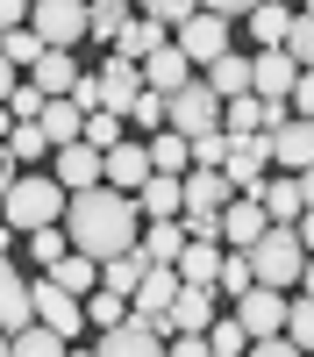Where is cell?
Here are the masks:
<instances>
[{"label":"cell","mask_w":314,"mask_h":357,"mask_svg":"<svg viewBox=\"0 0 314 357\" xmlns=\"http://www.w3.org/2000/svg\"><path fill=\"white\" fill-rule=\"evenodd\" d=\"M65 236H72L79 257L114 264V257H129V250L143 243V215H136L129 193L93 186V193H72V207H65Z\"/></svg>","instance_id":"cell-1"},{"label":"cell","mask_w":314,"mask_h":357,"mask_svg":"<svg viewBox=\"0 0 314 357\" xmlns=\"http://www.w3.org/2000/svg\"><path fill=\"white\" fill-rule=\"evenodd\" d=\"M65 207H72V193L57 186V178L29 172V178H15V193L0 200V222L15 236H36V229H65Z\"/></svg>","instance_id":"cell-2"},{"label":"cell","mask_w":314,"mask_h":357,"mask_svg":"<svg viewBox=\"0 0 314 357\" xmlns=\"http://www.w3.org/2000/svg\"><path fill=\"white\" fill-rule=\"evenodd\" d=\"M243 257H250L257 286H272V293H293V286H300V272H307L300 229H265V243H257V250H243Z\"/></svg>","instance_id":"cell-3"},{"label":"cell","mask_w":314,"mask_h":357,"mask_svg":"<svg viewBox=\"0 0 314 357\" xmlns=\"http://www.w3.org/2000/svg\"><path fill=\"white\" fill-rule=\"evenodd\" d=\"M29 29L43 36V50H79L93 36V8H86V0H36V8H29Z\"/></svg>","instance_id":"cell-4"},{"label":"cell","mask_w":314,"mask_h":357,"mask_svg":"<svg viewBox=\"0 0 314 357\" xmlns=\"http://www.w3.org/2000/svg\"><path fill=\"white\" fill-rule=\"evenodd\" d=\"M171 43L186 50V65H193V72H207V65H221V57L236 50V43H228V22H221L214 8H200V15L179 29V36H171Z\"/></svg>","instance_id":"cell-5"},{"label":"cell","mask_w":314,"mask_h":357,"mask_svg":"<svg viewBox=\"0 0 314 357\" xmlns=\"http://www.w3.org/2000/svg\"><path fill=\"white\" fill-rule=\"evenodd\" d=\"M171 136H186V143H200V136H221V100L207 93V79L200 86H186L179 100H171V122H164Z\"/></svg>","instance_id":"cell-6"},{"label":"cell","mask_w":314,"mask_h":357,"mask_svg":"<svg viewBox=\"0 0 314 357\" xmlns=\"http://www.w3.org/2000/svg\"><path fill=\"white\" fill-rule=\"evenodd\" d=\"M29 301H36V321H43V329L50 336H79L86 329V301H72V293L65 286H50V279H29Z\"/></svg>","instance_id":"cell-7"},{"label":"cell","mask_w":314,"mask_h":357,"mask_svg":"<svg viewBox=\"0 0 314 357\" xmlns=\"http://www.w3.org/2000/svg\"><path fill=\"white\" fill-rule=\"evenodd\" d=\"M285 314H293V301H285V293H272V286H257V293H243V301H236V321L250 329V343L285 336Z\"/></svg>","instance_id":"cell-8"},{"label":"cell","mask_w":314,"mask_h":357,"mask_svg":"<svg viewBox=\"0 0 314 357\" xmlns=\"http://www.w3.org/2000/svg\"><path fill=\"white\" fill-rule=\"evenodd\" d=\"M143 93H150V86H143V65H129V57H107V65H100V107H107V114H122V122H129Z\"/></svg>","instance_id":"cell-9"},{"label":"cell","mask_w":314,"mask_h":357,"mask_svg":"<svg viewBox=\"0 0 314 357\" xmlns=\"http://www.w3.org/2000/svg\"><path fill=\"white\" fill-rule=\"evenodd\" d=\"M36 329V301H29V279L15 272V257L0 250V336H22Z\"/></svg>","instance_id":"cell-10"},{"label":"cell","mask_w":314,"mask_h":357,"mask_svg":"<svg viewBox=\"0 0 314 357\" xmlns=\"http://www.w3.org/2000/svg\"><path fill=\"white\" fill-rule=\"evenodd\" d=\"M265 165H272V136H228V186L236 193H257L265 186Z\"/></svg>","instance_id":"cell-11"},{"label":"cell","mask_w":314,"mask_h":357,"mask_svg":"<svg viewBox=\"0 0 314 357\" xmlns=\"http://www.w3.org/2000/svg\"><path fill=\"white\" fill-rule=\"evenodd\" d=\"M179 293H186V279L171 272V264H150V279L136 286V301H129V314H136V321H150V329H157V321L171 314V301H179Z\"/></svg>","instance_id":"cell-12"},{"label":"cell","mask_w":314,"mask_h":357,"mask_svg":"<svg viewBox=\"0 0 314 357\" xmlns=\"http://www.w3.org/2000/svg\"><path fill=\"white\" fill-rule=\"evenodd\" d=\"M272 165L285 172V178H300V172H314V122H278L272 129Z\"/></svg>","instance_id":"cell-13"},{"label":"cell","mask_w":314,"mask_h":357,"mask_svg":"<svg viewBox=\"0 0 314 357\" xmlns=\"http://www.w3.org/2000/svg\"><path fill=\"white\" fill-rule=\"evenodd\" d=\"M214 321H221V314H214V293H200V286H186L179 301H171V314L157 321V336H207Z\"/></svg>","instance_id":"cell-14"},{"label":"cell","mask_w":314,"mask_h":357,"mask_svg":"<svg viewBox=\"0 0 314 357\" xmlns=\"http://www.w3.org/2000/svg\"><path fill=\"white\" fill-rule=\"evenodd\" d=\"M57 186H65V193H93V186H107V158L93 151V143L57 151Z\"/></svg>","instance_id":"cell-15"},{"label":"cell","mask_w":314,"mask_h":357,"mask_svg":"<svg viewBox=\"0 0 314 357\" xmlns=\"http://www.w3.org/2000/svg\"><path fill=\"white\" fill-rule=\"evenodd\" d=\"M250 200L265 207V222H272V229H300V215H307V200H300V178H285V172H278V178H265V186H257Z\"/></svg>","instance_id":"cell-16"},{"label":"cell","mask_w":314,"mask_h":357,"mask_svg":"<svg viewBox=\"0 0 314 357\" xmlns=\"http://www.w3.org/2000/svg\"><path fill=\"white\" fill-rule=\"evenodd\" d=\"M250 65H257V100H272V107H285V100H293V86H300V65H293L285 50H257Z\"/></svg>","instance_id":"cell-17"},{"label":"cell","mask_w":314,"mask_h":357,"mask_svg":"<svg viewBox=\"0 0 314 357\" xmlns=\"http://www.w3.org/2000/svg\"><path fill=\"white\" fill-rule=\"evenodd\" d=\"M265 229H272V222H265V207H257L250 193L221 207V243H228V250H257V243H265Z\"/></svg>","instance_id":"cell-18"},{"label":"cell","mask_w":314,"mask_h":357,"mask_svg":"<svg viewBox=\"0 0 314 357\" xmlns=\"http://www.w3.org/2000/svg\"><path fill=\"white\" fill-rule=\"evenodd\" d=\"M150 178H157V172H150V143H122V151H107V186H114V193L136 200Z\"/></svg>","instance_id":"cell-19"},{"label":"cell","mask_w":314,"mask_h":357,"mask_svg":"<svg viewBox=\"0 0 314 357\" xmlns=\"http://www.w3.org/2000/svg\"><path fill=\"white\" fill-rule=\"evenodd\" d=\"M143 86H150V93H164V100H179L186 86H200V79H193V65H186V50H179V43H164L150 65H143Z\"/></svg>","instance_id":"cell-20"},{"label":"cell","mask_w":314,"mask_h":357,"mask_svg":"<svg viewBox=\"0 0 314 357\" xmlns=\"http://www.w3.org/2000/svg\"><path fill=\"white\" fill-rule=\"evenodd\" d=\"M93 350L100 357H164V336L150 329V321H122V329H114V336H93Z\"/></svg>","instance_id":"cell-21"},{"label":"cell","mask_w":314,"mask_h":357,"mask_svg":"<svg viewBox=\"0 0 314 357\" xmlns=\"http://www.w3.org/2000/svg\"><path fill=\"white\" fill-rule=\"evenodd\" d=\"M207 93H214L221 107H228V100H243V93H257V65H250L243 50H228L221 65H207Z\"/></svg>","instance_id":"cell-22"},{"label":"cell","mask_w":314,"mask_h":357,"mask_svg":"<svg viewBox=\"0 0 314 357\" xmlns=\"http://www.w3.org/2000/svg\"><path fill=\"white\" fill-rule=\"evenodd\" d=\"M79 79H86V72L72 65V50H50V57H43V65H36V72H29V86H36V93H43V100H72V93H79Z\"/></svg>","instance_id":"cell-23"},{"label":"cell","mask_w":314,"mask_h":357,"mask_svg":"<svg viewBox=\"0 0 314 357\" xmlns=\"http://www.w3.org/2000/svg\"><path fill=\"white\" fill-rule=\"evenodd\" d=\"M228 200H243L228 186V172H186V215H221Z\"/></svg>","instance_id":"cell-24"},{"label":"cell","mask_w":314,"mask_h":357,"mask_svg":"<svg viewBox=\"0 0 314 357\" xmlns=\"http://www.w3.org/2000/svg\"><path fill=\"white\" fill-rule=\"evenodd\" d=\"M293 22H300V8H250V15H243V36H250L257 50H285Z\"/></svg>","instance_id":"cell-25"},{"label":"cell","mask_w":314,"mask_h":357,"mask_svg":"<svg viewBox=\"0 0 314 357\" xmlns=\"http://www.w3.org/2000/svg\"><path fill=\"white\" fill-rule=\"evenodd\" d=\"M136 215L143 222H179L186 215V178H150V186L136 193Z\"/></svg>","instance_id":"cell-26"},{"label":"cell","mask_w":314,"mask_h":357,"mask_svg":"<svg viewBox=\"0 0 314 357\" xmlns=\"http://www.w3.org/2000/svg\"><path fill=\"white\" fill-rule=\"evenodd\" d=\"M221 257H228L221 243H186L179 279H186V286H200V293H214V286H221Z\"/></svg>","instance_id":"cell-27"},{"label":"cell","mask_w":314,"mask_h":357,"mask_svg":"<svg viewBox=\"0 0 314 357\" xmlns=\"http://www.w3.org/2000/svg\"><path fill=\"white\" fill-rule=\"evenodd\" d=\"M143 257L179 272V257H186V222H143Z\"/></svg>","instance_id":"cell-28"},{"label":"cell","mask_w":314,"mask_h":357,"mask_svg":"<svg viewBox=\"0 0 314 357\" xmlns=\"http://www.w3.org/2000/svg\"><path fill=\"white\" fill-rule=\"evenodd\" d=\"M43 279H50V286H65L72 301H93V293H100V264H93V257H65V264H50Z\"/></svg>","instance_id":"cell-29"},{"label":"cell","mask_w":314,"mask_h":357,"mask_svg":"<svg viewBox=\"0 0 314 357\" xmlns=\"http://www.w3.org/2000/svg\"><path fill=\"white\" fill-rule=\"evenodd\" d=\"M150 279V257H143V243L129 250V257H114V264H100V286L107 293H122V301H136V286Z\"/></svg>","instance_id":"cell-30"},{"label":"cell","mask_w":314,"mask_h":357,"mask_svg":"<svg viewBox=\"0 0 314 357\" xmlns=\"http://www.w3.org/2000/svg\"><path fill=\"white\" fill-rule=\"evenodd\" d=\"M43 136H50V151H72V143H86V114L72 100H50L43 107Z\"/></svg>","instance_id":"cell-31"},{"label":"cell","mask_w":314,"mask_h":357,"mask_svg":"<svg viewBox=\"0 0 314 357\" xmlns=\"http://www.w3.org/2000/svg\"><path fill=\"white\" fill-rule=\"evenodd\" d=\"M150 172H157V178H186V172H193V143L171 136V129L150 136Z\"/></svg>","instance_id":"cell-32"},{"label":"cell","mask_w":314,"mask_h":357,"mask_svg":"<svg viewBox=\"0 0 314 357\" xmlns=\"http://www.w3.org/2000/svg\"><path fill=\"white\" fill-rule=\"evenodd\" d=\"M164 43H171V36H164V29L136 15V29H129V36H122V43H114V57H129V65H150V57H157Z\"/></svg>","instance_id":"cell-33"},{"label":"cell","mask_w":314,"mask_h":357,"mask_svg":"<svg viewBox=\"0 0 314 357\" xmlns=\"http://www.w3.org/2000/svg\"><path fill=\"white\" fill-rule=\"evenodd\" d=\"M122 321H129V301H122V293H93V301H86V329H93V336H114V329H122Z\"/></svg>","instance_id":"cell-34"},{"label":"cell","mask_w":314,"mask_h":357,"mask_svg":"<svg viewBox=\"0 0 314 357\" xmlns=\"http://www.w3.org/2000/svg\"><path fill=\"white\" fill-rule=\"evenodd\" d=\"M129 29H136L129 0H93V43H122Z\"/></svg>","instance_id":"cell-35"},{"label":"cell","mask_w":314,"mask_h":357,"mask_svg":"<svg viewBox=\"0 0 314 357\" xmlns=\"http://www.w3.org/2000/svg\"><path fill=\"white\" fill-rule=\"evenodd\" d=\"M8 158H15V165L57 158V151H50V136H43V122H15V136H8Z\"/></svg>","instance_id":"cell-36"},{"label":"cell","mask_w":314,"mask_h":357,"mask_svg":"<svg viewBox=\"0 0 314 357\" xmlns=\"http://www.w3.org/2000/svg\"><path fill=\"white\" fill-rule=\"evenodd\" d=\"M0 57H8V65H15V72H36V65H43V57H50V50H43V36H36V29H15V36H8V43H0Z\"/></svg>","instance_id":"cell-37"},{"label":"cell","mask_w":314,"mask_h":357,"mask_svg":"<svg viewBox=\"0 0 314 357\" xmlns=\"http://www.w3.org/2000/svg\"><path fill=\"white\" fill-rule=\"evenodd\" d=\"M207 350H214V357H250V329H243L236 314H221L214 329H207Z\"/></svg>","instance_id":"cell-38"},{"label":"cell","mask_w":314,"mask_h":357,"mask_svg":"<svg viewBox=\"0 0 314 357\" xmlns=\"http://www.w3.org/2000/svg\"><path fill=\"white\" fill-rule=\"evenodd\" d=\"M285 343L314 357V301H307V293H293V314H285Z\"/></svg>","instance_id":"cell-39"},{"label":"cell","mask_w":314,"mask_h":357,"mask_svg":"<svg viewBox=\"0 0 314 357\" xmlns=\"http://www.w3.org/2000/svg\"><path fill=\"white\" fill-rule=\"evenodd\" d=\"M122 129H129V122H122V114H107V107H100V114H86V143H93L100 158H107V151H122Z\"/></svg>","instance_id":"cell-40"},{"label":"cell","mask_w":314,"mask_h":357,"mask_svg":"<svg viewBox=\"0 0 314 357\" xmlns=\"http://www.w3.org/2000/svg\"><path fill=\"white\" fill-rule=\"evenodd\" d=\"M15 357H72V343H65V336H50L43 321H36V329H22V336H15Z\"/></svg>","instance_id":"cell-41"},{"label":"cell","mask_w":314,"mask_h":357,"mask_svg":"<svg viewBox=\"0 0 314 357\" xmlns=\"http://www.w3.org/2000/svg\"><path fill=\"white\" fill-rule=\"evenodd\" d=\"M29 257L50 272V264H65V257H72V236H65V229H36V236H29Z\"/></svg>","instance_id":"cell-42"},{"label":"cell","mask_w":314,"mask_h":357,"mask_svg":"<svg viewBox=\"0 0 314 357\" xmlns=\"http://www.w3.org/2000/svg\"><path fill=\"white\" fill-rule=\"evenodd\" d=\"M221 293H228V301L257 293V272H250V257H243V250H228V257H221Z\"/></svg>","instance_id":"cell-43"},{"label":"cell","mask_w":314,"mask_h":357,"mask_svg":"<svg viewBox=\"0 0 314 357\" xmlns=\"http://www.w3.org/2000/svg\"><path fill=\"white\" fill-rule=\"evenodd\" d=\"M129 122H136L143 136H164V122H171V100H164V93H143V100H136V114H129Z\"/></svg>","instance_id":"cell-44"},{"label":"cell","mask_w":314,"mask_h":357,"mask_svg":"<svg viewBox=\"0 0 314 357\" xmlns=\"http://www.w3.org/2000/svg\"><path fill=\"white\" fill-rule=\"evenodd\" d=\"M200 8H193V0H150V8H143V22H157V29H186Z\"/></svg>","instance_id":"cell-45"},{"label":"cell","mask_w":314,"mask_h":357,"mask_svg":"<svg viewBox=\"0 0 314 357\" xmlns=\"http://www.w3.org/2000/svg\"><path fill=\"white\" fill-rule=\"evenodd\" d=\"M285 57H293L300 72H314V15H300V22H293V36H285Z\"/></svg>","instance_id":"cell-46"},{"label":"cell","mask_w":314,"mask_h":357,"mask_svg":"<svg viewBox=\"0 0 314 357\" xmlns=\"http://www.w3.org/2000/svg\"><path fill=\"white\" fill-rule=\"evenodd\" d=\"M221 165H228V129H221V136H200V143H193V172H221Z\"/></svg>","instance_id":"cell-47"},{"label":"cell","mask_w":314,"mask_h":357,"mask_svg":"<svg viewBox=\"0 0 314 357\" xmlns=\"http://www.w3.org/2000/svg\"><path fill=\"white\" fill-rule=\"evenodd\" d=\"M43 107H50V100H43L36 86H29V79L15 86V100H8V114H15V122H43Z\"/></svg>","instance_id":"cell-48"},{"label":"cell","mask_w":314,"mask_h":357,"mask_svg":"<svg viewBox=\"0 0 314 357\" xmlns=\"http://www.w3.org/2000/svg\"><path fill=\"white\" fill-rule=\"evenodd\" d=\"M186 222V243H221V215H179Z\"/></svg>","instance_id":"cell-49"},{"label":"cell","mask_w":314,"mask_h":357,"mask_svg":"<svg viewBox=\"0 0 314 357\" xmlns=\"http://www.w3.org/2000/svg\"><path fill=\"white\" fill-rule=\"evenodd\" d=\"M285 107H293L300 122H314V72H300V86H293V100H285Z\"/></svg>","instance_id":"cell-50"},{"label":"cell","mask_w":314,"mask_h":357,"mask_svg":"<svg viewBox=\"0 0 314 357\" xmlns=\"http://www.w3.org/2000/svg\"><path fill=\"white\" fill-rule=\"evenodd\" d=\"M15 29H29V8H22V0H0V43H8Z\"/></svg>","instance_id":"cell-51"},{"label":"cell","mask_w":314,"mask_h":357,"mask_svg":"<svg viewBox=\"0 0 314 357\" xmlns=\"http://www.w3.org/2000/svg\"><path fill=\"white\" fill-rule=\"evenodd\" d=\"M164 357H214V350H207V336H179V343H171Z\"/></svg>","instance_id":"cell-52"},{"label":"cell","mask_w":314,"mask_h":357,"mask_svg":"<svg viewBox=\"0 0 314 357\" xmlns=\"http://www.w3.org/2000/svg\"><path fill=\"white\" fill-rule=\"evenodd\" d=\"M250 357H307V350H293L285 336H272V343H250Z\"/></svg>","instance_id":"cell-53"},{"label":"cell","mask_w":314,"mask_h":357,"mask_svg":"<svg viewBox=\"0 0 314 357\" xmlns=\"http://www.w3.org/2000/svg\"><path fill=\"white\" fill-rule=\"evenodd\" d=\"M15 86H22V72L8 65V57H0V107H8V100H15Z\"/></svg>","instance_id":"cell-54"},{"label":"cell","mask_w":314,"mask_h":357,"mask_svg":"<svg viewBox=\"0 0 314 357\" xmlns=\"http://www.w3.org/2000/svg\"><path fill=\"white\" fill-rule=\"evenodd\" d=\"M15 193V158H8V143H0V200Z\"/></svg>","instance_id":"cell-55"},{"label":"cell","mask_w":314,"mask_h":357,"mask_svg":"<svg viewBox=\"0 0 314 357\" xmlns=\"http://www.w3.org/2000/svg\"><path fill=\"white\" fill-rule=\"evenodd\" d=\"M300 250L314 257V207H307V215H300Z\"/></svg>","instance_id":"cell-56"},{"label":"cell","mask_w":314,"mask_h":357,"mask_svg":"<svg viewBox=\"0 0 314 357\" xmlns=\"http://www.w3.org/2000/svg\"><path fill=\"white\" fill-rule=\"evenodd\" d=\"M300 293H307V301H314V257H307V272H300Z\"/></svg>","instance_id":"cell-57"},{"label":"cell","mask_w":314,"mask_h":357,"mask_svg":"<svg viewBox=\"0 0 314 357\" xmlns=\"http://www.w3.org/2000/svg\"><path fill=\"white\" fill-rule=\"evenodd\" d=\"M300 200H307V207H314V172H300Z\"/></svg>","instance_id":"cell-58"},{"label":"cell","mask_w":314,"mask_h":357,"mask_svg":"<svg viewBox=\"0 0 314 357\" xmlns=\"http://www.w3.org/2000/svg\"><path fill=\"white\" fill-rule=\"evenodd\" d=\"M0 357H15V336H0Z\"/></svg>","instance_id":"cell-59"},{"label":"cell","mask_w":314,"mask_h":357,"mask_svg":"<svg viewBox=\"0 0 314 357\" xmlns=\"http://www.w3.org/2000/svg\"><path fill=\"white\" fill-rule=\"evenodd\" d=\"M72 357H100V350H93V343H86V350H72Z\"/></svg>","instance_id":"cell-60"}]
</instances>
